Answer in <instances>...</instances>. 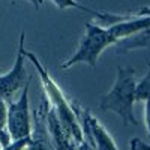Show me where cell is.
<instances>
[{"label":"cell","instance_id":"obj_11","mask_svg":"<svg viewBox=\"0 0 150 150\" xmlns=\"http://www.w3.org/2000/svg\"><path fill=\"white\" fill-rule=\"evenodd\" d=\"M11 143H12V138H11L9 132L6 131V128L0 129V146H2V149L8 147V146H9Z\"/></svg>","mask_w":150,"mask_h":150},{"label":"cell","instance_id":"obj_9","mask_svg":"<svg viewBox=\"0 0 150 150\" xmlns=\"http://www.w3.org/2000/svg\"><path fill=\"white\" fill-rule=\"evenodd\" d=\"M51 2H53V3H54V5L59 8V9H62V11L69 9V8H74V9L84 11V12H90L92 15H95V17H98V18H99V15H101V12L93 11V9H90V8H87V6H84V5L78 3L77 0H51Z\"/></svg>","mask_w":150,"mask_h":150},{"label":"cell","instance_id":"obj_6","mask_svg":"<svg viewBox=\"0 0 150 150\" xmlns=\"http://www.w3.org/2000/svg\"><path fill=\"white\" fill-rule=\"evenodd\" d=\"M24 39L26 35L21 32L20 35V42H18V51L15 57V63L11 68L9 72L0 74V99L3 102H11L15 93L23 89L24 84L29 81L27 72H26V48H24Z\"/></svg>","mask_w":150,"mask_h":150},{"label":"cell","instance_id":"obj_4","mask_svg":"<svg viewBox=\"0 0 150 150\" xmlns=\"http://www.w3.org/2000/svg\"><path fill=\"white\" fill-rule=\"evenodd\" d=\"M32 78L24 84L23 92L17 101L6 104V131L9 132L12 141L32 137V112L29 105V90Z\"/></svg>","mask_w":150,"mask_h":150},{"label":"cell","instance_id":"obj_2","mask_svg":"<svg viewBox=\"0 0 150 150\" xmlns=\"http://www.w3.org/2000/svg\"><path fill=\"white\" fill-rule=\"evenodd\" d=\"M135 71L132 68H117V77L112 84L111 90L102 96L99 101V108L102 111H112L122 119L125 125L137 126L138 120L135 117L134 105H135Z\"/></svg>","mask_w":150,"mask_h":150},{"label":"cell","instance_id":"obj_13","mask_svg":"<svg viewBox=\"0 0 150 150\" xmlns=\"http://www.w3.org/2000/svg\"><path fill=\"white\" fill-rule=\"evenodd\" d=\"M144 102H146V128H147V137L150 138V99Z\"/></svg>","mask_w":150,"mask_h":150},{"label":"cell","instance_id":"obj_10","mask_svg":"<svg viewBox=\"0 0 150 150\" xmlns=\"http://www.w3.org/2000/svg\"><path fill=\"white\" fill-rule=\"evenodd\" d=\"M129 144H131V150H150V144H146L141 138H132Z\"/></svg>","mask_w":150,"mask_h":150},{"label":"cell","instance_id":"obj_8","mask_svg":"<svg viewBox=\"0 0 150 150\" xmlns=\"http://www.w3.org/2000/svg\"><path fill=\"white\" fill-rule=\"evenodd\" d=\"M150 99V63L147 66V74L146 77L137 83V89H135V101H147Z\"/></svg>","mask_w":150,"mask_h":150},{"label":"cell","instance_id":"obj_12","mask_svg":"<svg viewBox=\"0 0 150 150\" xmlns=\"http://www.w3.org/2000/svg\"><path fill=\"white\" fill-rule=\"evenodd\" d=\"M6 126V102L0 99V129Z\"/></svg>","mask_w":150,"mask_h":150},{"label":"cell","instance_id":"obj_1","mask_svg":"<svg viewBox=\"0 0 150 150\" xmlns=\"http://www.w3.org/2000/svg\"><path fill=\"white\" fill-rule=\"evenodd\" d=\"M26 59L30 60L32 65L36 68V72L41 78L44 92H45V96H47V101H48L50 107L53 108V111L56 112L62 129L65 131V134L74 143H77V144L84 143V135H83V131H81V126H80V122H78L77 116H75V112L72 110L71 101L66 98L63 90L59 87V84L51 78V75L47 72V69L44 68V65L41 63V60L38 59V56L35 53L26 50Z\"/></svg>","mask_w":150,"mask_h":150},{"label":"cell","instance_id":"obj_14","mask_svg":"<svg viewBox=\"0 0 150 150\" xmlns=\"http://www.w3.org/2000/svg\"><path fill=\"white\" fill-rule=\"evenodd\" d=\"M0 72H2V71H0Z\"/></svg>","mask_w":150,"mask_h":150},{"label":"cell","instance_id":"obj_7","mask_svg":"<svg viewBox=\"0 0 150 150\" xmlns=\"http://www.w3.org/2000/svg\"><path fill=\"white\" fill-rule=\"evenodd\" d=\"M112 47H116V51L119 54H126L134 51V50H141V48L150 50V29L141 30L138 33L125 38V39H120Z\"/></svg>","mask_w":150,"mask_h":150},{"label":"cell","instance_id":"obj_5","mask_svg":"<svg viewBox=\"0 0 150 150\" xmlns=\"http://www.w3.org/2000/svg\"><path fill=\"white\" fill-rule=\"evenodd\" d=\"M71 104H72V110L75 112V116H77L80 122L86 143H89L95 150H119L111 134L89 110L81 107L75 101H71Z\"/></svg>","mask_w":150,"mask_h":150},{"label":"cell","instance_id":"obj_3","mask_svg":"<svg viewBox=\"0 0 150 150\" xmlns=\"http://www.w3.org/2000/svg\"><path fill=\"white\" fill-rule=\"evenodd\" d=\"M112 45H114V41L110 36L108 29L89 21V23H86V33L83 36V39L80 41L77 51L66 62H63L60 65V68L69 69L78 63H86V65L95 68L98 63V59L104 53V50Z\"/></svg>","mask_w":150,"mask_h":150}]
</instances>
